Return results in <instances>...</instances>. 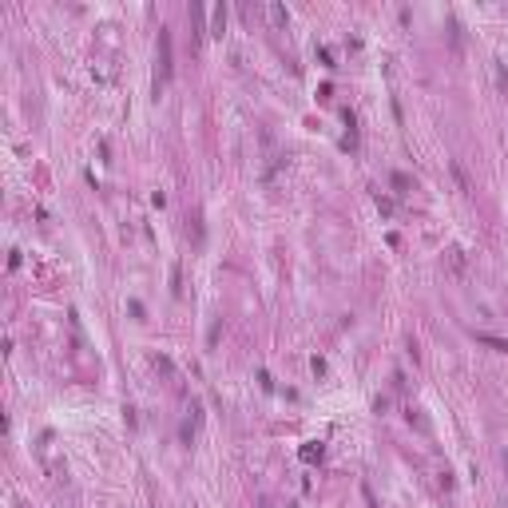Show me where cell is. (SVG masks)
<instances>
[{"label": "cell", "mask_w": 508, "mask_h": 508, "mask_svg": "<svg viewBox=\"0 0 508 508\" xmlns=\"http://www.w3.org/2000/svg\"><path fill=\"white\" fill-rule=\"evenodd\" d=\"M175 72V60H171V28H159V84H167Z\"/></svg>", "instance_id": "obj_1"}, {"label": "cell", "mask_w": 508, "mask_h": 508, "mask_svg": "<svg viewBox=\"0 0 508 508\" xmlns=\"http://www.w3.org/2000/svg\"><path fill=\"white\" fill-rule=\"evenodd\" d=\"M270 20H274V24H286V20H290V13H286L282 4H270Z\"/></svg>", "instance_id": "obj_2"}, {"label": "cell", "mask_w": 508, "mask_h": 508, "mask_svg": "<svg viewBox=\"0 0 508 508\" xmlns=\"http://www.w3.org/2000/svg\"><path fill=\"white\" fill-rule=\"evenodd\" d=\"M302 457H306V460H314V457H322V445H318V449H314V445H306V449H302Z\"/></svg>", "instance_id": "obj_3"}]
</instances>
